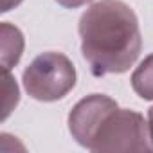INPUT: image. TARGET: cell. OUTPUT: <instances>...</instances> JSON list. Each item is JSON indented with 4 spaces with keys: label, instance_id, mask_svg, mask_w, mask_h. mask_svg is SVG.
Instances as JSON below:
<instances>
[{
    "label": "cell",
    "instance_id": "cell-1",
    "mask_svg": "<svg viewBox=\"0 0 153 153\" xmlns=\"http://www.w3.org/2000/svg\"><path fill=\"white\" fill-rule=\"evenodd\" d=\"M79 36L94 76L128 70L142 47L137 16L121 0H101L87 9L79 20Z\"/></svg>",
    "mask_w": 153,
    "mask_h": 153
},
{
    "label": "cell",
    "instance_id": "cell-2",
    "mask_svg": "<svg viewBox=\"0 0 153 153\" xmlns=\"http://www.w3.org/2000/svg\"><path fill=\"white\" fill-rule=\"evenodd\" d=\"M76 85V68L61 52H43L24 70V87L38 101H56Z\"/></svg>",
    "mask_w": 153,
    "mask_h": 153
},
{
    "label": "cell",
    "instance_id": "cell-3",
    "mask_svg": "<svg viewBox=\"0 0 153 153\" xmlns=\"http://www.w3.org/2000/svg\"><path fill=\"white\" fill-rule=\"evenodd\" d=\"M148 124L142 115L131 110H112L101 123L90 149L92 151H142L148 149Z\"/></svg>",
    "mask_w": 153,
    "mask_h": 153
},
{
    "label": "cell",
    "instance_id": "cell-4",
    "mask_svg": "<svg viewBox=\"0 0 153 153\" xmlns=\"http://www.w3.org/2000/svg\"><path fill=\"white\" fill-rule=\"evenodd\" d=\"M115 108H117V103L101 94H92V96L81 99L74 106V110L70 112V117H68L70 133L81 146L90 149V144H92L101 123Z\"/></svg>",
    "mask_w": 153,
    "mask_h": 153
},
{
    "label": "cell",
    "instance_id": "cell-5",
    "mask_svg": "<svg viewBox=\"0 0 153 153\" xmlns=\"http://www.w3.org/2000/svg\"><path fill=\"white\" fill-rule=\"evenodd\" d=\"M0 34H2V68L9 70L13 65L18 63L24 49V38L20 31L9 24H2L0 27Z\"/></svg>",
    "mask_w": 153,
    "mask_h": 153
},
{
    "label": "cell",
    "instance_id": "cell-6",
    "mask_svg": "<svg viewBox=\"0 0 153 153\" xmlns=\"http://www.w3.org/2000/svg\"><path fill=\"white\" fill-rule=\"evenodd\" d=\"M131 87L142 99H153V54L148 56L133 72Z\"/></svg>",
    "mask_w": 153,
    "mask_h": 153
},
{
    "label": "cell",
    "instance_id": "cell-7",
    "mask_svg": "<svg viewBox=\"0 0 153 153\" xmlns=\"http://www.w3.org/2000/svg\"><path fill=\"white\" fill-rule=\"evenodd\" d=\"M18 103V87L13 79L9 70H4L2 74V119H6L11 112V108Z\"/></svg>",
    "mask_w": 153,
    "mask_h": 153
},
{
    "label": "cell",
    "instance_id": "cell-8",
    "mask_svg": "<svg viewBox=\"0 0 153 153\" xmlns=\"http://www.w3.org/2000/svg\"><path fill=\"white\" fill-rule=\"evenodd\" d=\"M56 2L61 4V6H65V7H79V6L90 2V0H56Z\"/></svg>",
    "mask_w": 153,
    "mask_h": 153
},
{
    "label": "cell",
    "instance_id": "cell-9",
    "mask_svg": "<svg viewBox=\"0 0 153 153\" xmlns=\"http://www.w3.org/2000/svg\"><path fill=\"white\" fill-rule=\"evenodd\" d=\"M148 131H149V140L153 142V106L148 112Z\"/></svg>",
    "mask_w": 153,
    "mask_h": 153
},
{
    "label": "cell",
    "instance_id": "cell-10",
    "mask_svg": "<svg viewBox=\"0 0 153 153\" xmlns=\"http://www.w3.org/2000/svg\"><path fill=\"white\" fill-rule=\"evenodd\" d=\"M22 2V0H2V11L6 13V11H9L13 6H18Z\"/></svg>",
    "mask_w": 153,
    "mask_h": 153
}]
</instances>
